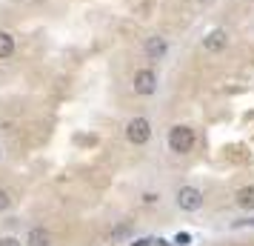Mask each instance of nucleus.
<instances>
[{
	"mask_svg": "<svg viewBox=\"0 0 254 246\" xmlns=\"http://www.w3.org/2000/svg\"><path fill=\"white\" fill-rule=\"evenodd\" d=\"M169 149L174 155H189L194 149V132L189 126H172L169 129Z\"/></svg>",
	"mask_w": 254,
	"mask_h": 246,
	"instance_id": "nucleus-1",
	"label": "nucleus"
},
{
	"mask_svg": "<svg viewBox=\"0 0 254 246\" xmlns=\"http://www.w3.org/2000/svg\"><path fill=\"white\" fill-rule=\"evenodd\" d=\"M126 138L128 143H134V146H143V143H149L151 138V123L146 117H131L126 123Z\"/></svg>",
	"mask_w": 254,
	"mask_h": 246,
	"instance_id": "nucleus-2",
	"label": "nucleus"
},
{
	"mask_svg": "<svg viewBox=\"0 0 254 246\" xmlns=\"http://www.w3.org/2000/svg\"><path fill=\"white\" fill-rule=\"evenodd\" d=\"M131 86H134V92L143 94V97H149V94L157 92V75L151 69H137L134 72V78H131Z\"/></svg>",
	"mask_w": 254,
	"mask_h": 246,
	"instance_id": "nucleus-3",
	"label": "nucleus"
},
{
	"mask_svg": "<svg viewBox=\"0 0 254 246\" xmlns=\"http://www.w3.org/2000/svg\"><path fill=\"white\" fill-rule=\"evenodd\" d=\"M177 206L183 212H197L203 206V192L194 186H180L177 189Z\"/></svg>",
	"mask_w": 254,
	"mask_h": 246,
	"instance_id": "nucleus-4",
	"label": "nucleus"
},
{
	"mask_svg": "<svg viewBox=\"0 0 254 246\" xmlns=\"http://www.w3.org/2000/svg\"><path fill=\"white\" fill-rule=\"evenodd\" d=\"M226 46H229V32L226 29H214V32H208V37H203V49L211 52V55L223 52Z\"/></svg>",
	"mask_w": 254,
	"mask_h": 246,
	"instance_id": "nucleus-5",
	"label": "nucleus"
},
{
	"mask_svg": "<svg viewBox=\"0 0 254 246\" xmlns=\"http://www.w3.org/2000/svg\"><path fill=\"white\" fill-rule=\"evenodd\" d=\"M166 49H169L166 37L154 35V37L146 40V58H149V60H163V58H166Z\"/></svg>",
	"mask_w": 254,
	"mask_h": 246,
	"instance_id": "nucleus-6",
	"label": "nucleus"
},
{
	"mask_svg": "<svg viewBox=\"0 0 254 246\" xmlns=\"http://www.w3.org/2000/svg\"><path fill=\"white\" fill-rule=\"evenodd\" d=\"M26 244L29 246H52V235H49L46 229L35 226V229L29 232V238H26Z\"/></svg>",
	"mask_w": 254,
	"mask_h": 246,
	"instance_id": "nucleus-7",
	"label": "nucleus"
},
{
	"mask_svg": "<svg viewBox=\"0 0 254 246\" xmlns=\"http://www.w3.org/2000/svg\"><path fill=\"white\" fill-rule=\"evenodd\" d=\"M234 200H237V206L240 209H254V186H243L237 195H234Z\"/></svg>",
	"mask_w": 254,
	"mask_h": 246,
	"instance_id": "nucleus-8",
	"label": "nucleus"
},
{
	"mask_svg": "<svg viewBox=\"0 0 254 246\" xmlns=\"http://www.w3.org/2000/svg\"><path fill=\"white\" fill-rule=\"evenodd\" d=\"M14 55V37L9 32H0V60L12 58Z\"/></svg>",
	"mask_w": 254,
	"mask_h": 246,
	"instance_id": "nucleus-9",
	"label": "nucleus"
},
{
	"mask_svg": "<svg viewBox=\"0 0 254 246\" xmlns=\"http://www.w3.org/2000/svg\"><path fill=\"white\" fill-rule=\"evenodd\" d=\"M9 203H12L9 192H6V189H0V212H6V209H9Z\"/></svg>",
	"mask_w": 254,
	"mask_h": 246,
	"instance_id": "nucleus-10",
	"label": "nucleus"
},
{
	"mask_svg": "<svg viewBox=\"0 0 254 246\" xmlns=\"http://www.w3.org/2000/svg\"><path fill=\"white\" fill-rule=\"evenodd\" d=\"M157 200H160V195H154V192H146V195H143V203H146V206L157 203Z\"/></svg>",
	"mask_w": 254,
	"mask_h": 246,
	"instance_id": "nucleus-11",
	"label": "nucleus"
},
{
	"mask_svg": "<svg viewBox=\"0 0 254 246\" xmlns=\"http://www.w3.org/2000/svg\"><path fill=\"white\" fill-rule=\"evenodd\" d=\"M0 246H23L17 238H0Z\"/></svg>",
	"mask_w": 254,
	"mask_h": 246,
	"instance_id": "nucleus-12",
	"label": "nucleus"
},
{
	"mask_svg": "<svg viewBox=\"0 0 254 246\" xmlns=\"http://www.w3.org/2000/svg\"><path fill=\"white\" fill-rule=\"evenodd\" d=\"M151 244H154L151 238H140V241H134V244H131V246H151Z\"/></svg>",
	"mask_w": 254,
	"mask_h": 246,
	"instance_id": "nucleus-13",
	"label": "nucleus"
},
{
	"mask_svg": "<svg viewBox=\"0 0 254 246\" xmlns=\"http://www.w3.org/2000/svg\"><path fill=\"white\" fill-rule=\"evenodd\" d=\"M174 244H180V246H186V244H189V235H177V238H174Z\"/></svg>",
	"mask_w": 254,
	"mask_h": 246,
	"instance_id": "nucleus-14",
	"label": "nucleus"
},
{
	"mask_svg": "<svg viewBox=\"0 0 254 246\" xmlns=\"http://www.w3.org/2000/svg\"><path fill=\"white\" fill-rule=\"evenodd\" d=\"M0 158H3V149H0Z\"/></svg>",
	"mask_w": 254,
	"mask_h": 246,
	"instance_id": "nucleus-15",
	"label": "nucleus"
}]
</instances>
